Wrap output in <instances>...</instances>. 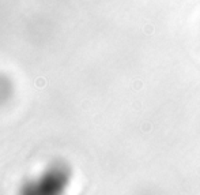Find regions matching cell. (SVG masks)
Wrapping results in <instances>:
<instances>
[{"mask_svg":"<svg viewBox=\"0 0 200 195\" xmlns=\"http://www.w3.org/2000/svg\"><path fill=\"white\" fill-rule=\"evenodd\" d=\"M12 94V83L6 75L0 74V107L7 102Z\"/></svg>","mask_w":200,"mask_h":195,"instance_id":"2","label":"cell"},{"mask_svg":"<svg viewBox=\"0 0 200 195\" xmlns=\"http://www.w3.org/2000/svg\"><path fill=\"white\" fill-rule=\"evenodd\" d=\"M68 169L63 164H52L37 179L29 182L20 195H61L68 182Z\"/></svg>","mask_w":200,"mask_h":195,"instance_id":"1","label":"cell"}]
</instances>
